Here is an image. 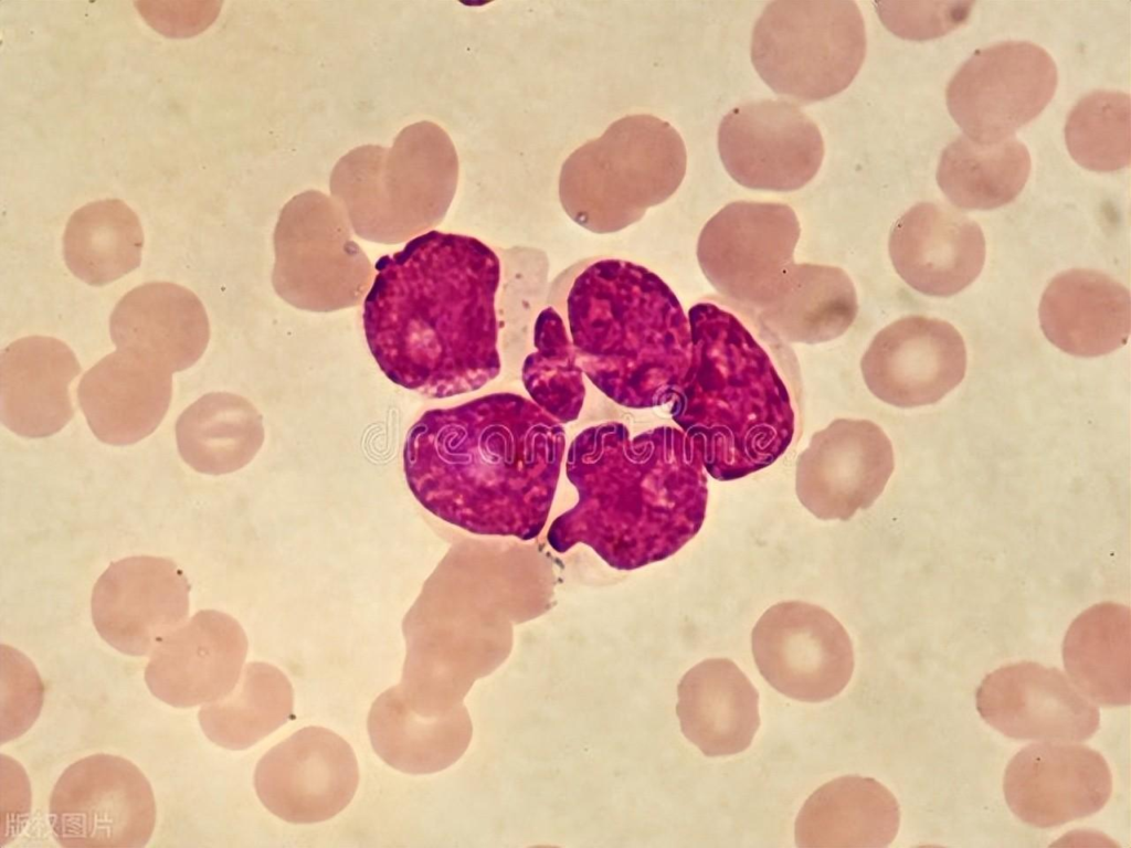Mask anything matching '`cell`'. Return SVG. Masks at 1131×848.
<instances>
[{
  "label": "cell",
  "mask_w": 1131,
  "mask_h": 848,
  "mask_svg": "<svg viewBox=\"0 0 1131 848\" xmlns=\"http://www.w3.org/2000/svg\"><path fill=\"white\" fill-rule=\"evenodd\" d=\"M363 330L382 373L430 399L479 390L501 371L505 250L430 231L381 256Z\"/></svg>",
  "instance_id": "cell-1"
},
{
  "label": "cell",
  "mask_w": 1131,
  "mask_h": 848,
  "mask_svg": "<svg viewBox=\"0 0 1131 848\" xmlns=\"http://www.w3.org/2000/svg\"><path fill=\"white\" fill-rule=\"evenodd\" d=\"M564 447L562 424L501 392L425 411L406 433L402 465L433 516L475 534L528 541L548 520Z\"/></svg>",
  "instance_id": "cell-2"
},
{
  "label": "cell",
  "mask_w": 1131,
  "mask_h": 848,
  "mask_svg": "<svg viewBox=\"0 0 1131 848\" xmlns=\"http://www.w3.org/2000/svg\"><path fill=\"white\" fill-rule=\"evenodd\" d=\"M566 471L578 501L549 527L558 553L582 543L631 571L674 555L702 527L708 480L699 447L681 430L632 437L619 422L586 427L569 446Z\"/></svg>",
  "instance_id": "cell-3"
},
{
  "label": "cell",
  "mask_w": 1131,
  "mask_h": 848,
  "mask_svg": "<svg viewBox=\"0 0 1131 848\" xmlns=\"http://www.w3.org/2000/svg\"><path fill=\"white\" fill-rule=\"evenodd\" d=\"M568 271L562 317L582 372L621 406L670 403L691 353L689 320L674 292L620 258H590Z\"/></svg>",
  "instance_id": "cell-4"
},
{
  "label": "cell",
  "mask_w": 1131,
  "mask_h": 848,
  "mask_svg": "<svg viewBox=\"0 0 1131 848\" xmlns=\"http://www.w3.org/2000/svg\"><path fill=\"white\" fill-rule=\"evenodd\" d=\"M690 363L670 401L673 421L699 447L705 470L730 481L772 465L790 446L795 416L770 356L731 312L688 310Z\"/></svg>",
  "instance_id": "cell-5"
},
{
  "label": "cell",
  "mask_w": 1131,
  "mask_h": 848,
  "mask_svg": "<svg viewBox=\"0 0 1131 848\" xmlns=\"http://www.w3.org/2000/svg\"><path fill=\"white\" fill-rule=\"evenodd\" d=\"M686 167L684 140L668 121L651 114L624 116L563 161L559 200L580 226L614 233L668 200Z\"/></svg>",
  "instance_id": "cell-6"
},
{
  "label": "cell",
  "mask_w": 1131,
  "mask_h": 848,
  "mask_svg": "<svg viewBox=\"0 0 1131 848\" xmlns=\"http://www.w3.org/2000/svg\"><path fill=\"white\" fill-rule=\"evenodd\" d=\"M866 46L864 19L854 1H773L753 26L751 62L774 93L812 103L853 82Z\"/></svg>",
  "instance_id": "cell-7"
},
{
  "label": "cell",
  "mask_w": 1131,
  "mask_h": 848,
  "mask_svg": "<svg viewBox=\"0 0 1131 848\" xmlns=\"http://www.w3.org/2000/svg\"><path fill=\"white\" fill-rule=\"evenodd\" d=\"M800 234V221L788 204L734 201L702 227L698 264L716 292L760 311L782 293Z\"/></svg>",
  "instance_id": "cell-8"
},
{
  "label": "cell",
  "mask_w": 1131,
  "mask_h": 848,
  "mask_svg": "<svg viewBox=\"0 0 1131 848\" xmlns=\"http://www.w3.org/2000/svg\"><path fill=\"white\" fill-rule=\"evenodd\" d=\"M150 783L130 761L98 753L71 764L51 793L49 819L66 848H140L155 829Z\"/></svg>",
  "instance_id": "cell-9"
},
{
  "label": "cell",
  "mask_w": 1131,
  "mask_h": 848,
  "mask_svg": "<svg viewBox=\"0 0 1131 848\" xmlns=\"http://www.w3.org/2000/svg\"><path fill=\"white\" fill-rule=\"evenodd\" d=\"M1057 67L1046 50L1025 41L981 49L956 71L945 89L948 109L981 142L1008 138L1053 98Z\"/></svg>",
  "instance_id": "cell-10"
},
{
  "label": "cell",
  "mask_w": 1131,
  "mask_h": 848,
  "mask_svg": "<svg viewBox=\"0 0 1131 848\" xmlns=\"http://www.w3.org/2000/svg\"><path fill=\"white\" fill-rule=\"evenodd\" d=\"M762 677L779 692L805 702L837 696L854 670L852 640L825 608L800 601L769 607L751 634Z\"/></svg>",
  "instance_id": "cell-11"
},
{
  "label": "cell",
  "mask_w": 1131,
  "mask_h": 848,
  "mask_svg": "<svg viewBox=\"0 0 1131 848\" xmlns=\"http://www.w3.org/2000/svg\"><path fill=\"white\" fill-rule=\"evenodd\" d=\"M718 150L729 176L754 190L794 191L817 173L824 141L797 105L760 99L731 109L718 128Z\"/></svg>",
  "instance_id": "cell-12"
},
{
  "label": "cell",
  "mask_w": 1131,
  "mask_h": 848,
  "mask_svg": "<svg viewBox=\"0 0 1131 848\" xmlns=\"http://www.w3.org/2000/svg\"><path fill=\"white\" fill-rule=\"evenodd\" d=\"M359 783L356 754L326 728L307 727L258 761L254 786L262 804L292 824L319 823L343 810Z\"/></svg>",
  "instance_id": "cell-13"
},
{
  "label": "cell",
  "mask_w": 1131,
  "mask_h": 848,
  "mask_svg": "<svg viewBox=\"0 0 1131 848\" xmlns=\"http://www.w3.org/2000/svg\"><path fill=\"white\" fill-rule=\"evenodd\" d=\"M795 468L803 507L821 520L846 521L881 495L895 456L888 436L874 422L836 418L812 435Z\"/></svg>",
  "instance_id": "cell-14"
},
{
  "label": "cell",
  "mask_w": 1131,
  "mask_h": 848,
  "mask_svg": "<svg viewBox=\"0 0 1131 848\" xmlns=\"http://www.w3.org/2000/svg\"><path fill=\"white\" fill-rule=\"evenodd\" d=\"M189 592L187 576L169 559H121L110 563L94 585L93 624L99 636L118 651L147 656L187 621Z\"/></svg>",
  "instance_id": "cell-15"
},
{
  "label": "cell",
  "mask_w": 1131,
  "mask_h": 848,
  "mask_svg": "<svg viewBox=\"0 0 1131 848\" xmlns=\"http://www.w3.org/2000/svg\"><path fill=\"white\" fill-rule=\"evenodd\" d=\"M868 390L897 407L940 401L961 383L966 349L949 322L921 315L902 317L882 328L860 360Z\"/></svg>",
  "instance_id": "cell-16"
},
{
  "label": "cell",
  "mask_w": 1131,
  "mask_h": 848,
  "mask_svg": "<svg viewBox=\"0 0 1131 848\" xmlns=\"http://www.w3.org/2000/svg\"><path fill=\"white\" fill-rule=\"evenodd\" d=\"M975 698L982 719L1016 740L1084 741L1100 724L1098 707L1061 670L1034 661L995 669Z\"/></svg>",
  "instance_id": "cell-17"
},
{
  "label": "cell",
  "mask_w": 1131,
  "mask_h": 848,
  "mask_svg": "<svg viewBox=\"0 0 1131 848\" xmlns=\"http://www.w3.org/2000/svg\"><path fill=\"white\" fill-rule=\"evenodd\" d=\"M1003 791L1023 823L1049 828L1088 817L1110 798L1112 776L1104 757L1084 744H1029L1006 766Z\"/></svg>",
  "instance_id": "cell-18"
},
{
  "label": "cell",
  "mask_w": 1131,
  "mask_h": 848,
  "mask_svg": "<svg viewBox=\"0 0 1131 848\" xmlns=\"http://www.w3.org/2000/svg\"><path fill=\"white\" fill-rule=\"evenodd\" d=\"M247 653L241 625L230 615L202 610L167 634L145 668L150 692L175 708H192L226 696Z\"/></svg>",
  "instance_id": "cell-19"
},
{
  "label": "cell",
  "mask_w": 1131,
  "mask_h": 848,
  "mask_svg": "<svg viewBox=\"0 0 1131 848\" xmlns=\"http://www.w3.org/2000/svg\"><path fill=\"white\" fill-rule=\"evenodd\" d=\"M888 251L897 274L917 292L955 295L972 284L985 262L977 223L940 203L921 202L892 225Z\"/></svg>",
  "instance_id": "cell-20"
},
{
  "label": "cell",
  "mask_w": 1131,
  "mask_h": 848,
  "mask_svg": "<svg viewBox=\"0 0 1131 848\" xmlns=\"http://www.w3.org/2000/svg\"><path fill=\"white\" fill-rule=\"evenodd\" d=\"M109 330L117 349L171 374L204 353L210 328L201 300L188 288L152 282L128 292L114 308Z\"/></svg>",
  "instance_id": "cell-21"
},
{
  "label": "cell",
  "mask_w": 1131,
  "mask_h": 848,
  "mask_svg": "<svg viewBox=\"0 0 1131 848\" xmlns=\"http://www.w3.org/2000/svg\"><path fill=\"white\" fill-rule=\"evenodd\" d=\"M74 352L43 336L18 339L0 353V416L13 433L40 438L61 431L74 416L70 384L80 374Z\"/></svg>",
  "instance_id": "cell-22"
},
{
  "label": "cell",
  "mask_w": 1131,
  "mask_h": 848,
  "mask_svg": "<svg viewBox=\"0 0 1131 848\" xmlns=\"http://www.w3.org/2000/svg\"><path fill=\"white\" fill-rule=\"evenodd\" d=\"M172 396L167 370L117 349L82 378L77 399L87 424L103 443L130 445L150 435Z\"/></svg>",
  "instance_id": "cell-23"
},
{
  "label": "cell",
  "mask_w": 1131,
  "mask_h": 848,
  "mask_svg": "<svg viewBox=\"0 0 1131 848\" xmlns=\"http://www.w3.org/2000/svg\"><path fill=\"white\" fill-rule=\"evenodd\" d=\"M1038 312L1046 338L1071 356L1107 354L1129 339V290L1099 271L1074 268L1055 276L1042 296Z\"/></svg>",
  "instance_id": "cell-24"
},
{
  "label": "cell",
  "mask_w": 1131,
  "mask_h": 848,
  "mask_svg": "<svg viewBox=\"0 0 1131 848\" xmlns=\"http://www.w3.org/2000/svg\"><path fill=\"white\" fill-rule=\"evenodd\" d=\"M676 713L684 735L707 756L744 751L760 725L759 695L728 658L690 668L678 688Z\"/></svg>",
  "instance_id": "cell-25"
},
{
  "label": "cell",
  "mask_w": 1131,
  "mask_h": 848,
  "mask_svg": "<svg viewBox=\"0 0 1131 848\" xmlns=\"http://www.w3.org/2000/svg\"><path fill=\"white\" fill-rule=\"evenodd\" d=\"M900 809L878 781L846 775L827 782L805 801L795 820L800 848H881L896 837Z\"/></svg>",
  "instance_id": "cell-26"
},
{
  "label": "cell",
  "mask_w": 1131,
  "mask_h": 848,
  "mask_svg": "<svg viewBox=\"0 0 1131 848\" xmlns=\"http://www.w3.org/2000/svg\"><path fill=\"white\" fill-rule=\"evenodd\" d=\"M367 727L379 757L408 774H431L451 766L466 751L473 731L465 707L443 716L424 714L397 686L373 701Z\"/></svg>",
  "instance_id": "cell-27"
},
{
  "label": "cell",
  "mask_w": 1131,
  "mask_h": 848,
  "mask_svg": "<svg viewBox=\"0 0 1131 848\" xmlns=\"http://www.w3.org/2000/svg\"><path fill=\"white\" fill-rule=\"evenodd\" d=\"M1065 669L1092 702L1129 706L1131 700V615L1128 606L1100 603L1069 626L1064 644Z\"/></svg>",
  "instance_id": "cell-28"
},
{
  "label": "cell",
  "mask_w": 1131,
  "mask_h": 848,
  "mask_svg": "<svg viewBox=\"0 0 1131 848\" xmlns=\"http://www.w3.org/2000/svg\"><path fill=\"white\" fill-rule=\"evenodd\" d=\"M857 314L856 288L844 269L794 263L782 293L759 318L785 341L815 344L844 335Z\"/></svg>",
  "instance_id": "cell-29"
},
{
  "label": "cell",
  "mask_w": 1131,
  "mask_h": 848,
  "mask_svg": "<svg viewBox=\"0 0 1131 848\" xmlns=\"http://www.w3.org/2000/svg\"><path fill=\"white\" fill-rule=\"evenodd\" d=\"M1030 166L1027 148L1016 138L981 142L962 135L942 151L937 182L955 206L991 210L1019 194Z\"/></svg>",
  "instance_id": "cell-30"
},
{
  "label": "cell",
  "mask_w": 1131,
  "mask_h": 848,
  "mask_svg": "<svg viewBox=\"0 0 1131 848\" xmlns=\"http://www.w3.org/2000/svg\"><path fill=\"white\" fill-rule=\"evenodd\" d=\"M142 246L139 219L119 199L80 208L68 219L63 236L67 268L92 286L109 284L137 268Z\"/></svg>",
  "instance_id": "cell-31"
},
{
  "label": "cell",
  "mask_w": 1131,
  "mask_h": 848,
  "mask_svg": "<svg viewBox=\"0 0 1131 848\" xmlns=\"http://www.w3.org/2000/svg\"><path fill=\"white\" fill-rule=\"evenodd\" d=\"M294 691L275 666L247 664L223 698L202 704L198 720L205 736L228 750L247 749L293 716Z\"/></svg>",
  "instance_id": "cell-32"
},
{
  "label": "cell",
  "mask_w": 1131,
  "mask_h": 848,
  "mask_svg": "<svg viewBox=\"0 0 1131 848\" xmlns=\"http://www.w3.org/2000/svg\"><path fill=\"white\" fill-rule=\"evenodd\" d=\"M255 430L246 402L229 393H208L180 414L176 438L180 456L192 469L221 475L250 460Z\"/></svg>",
  "instance_id": "cell-33"
},
{
  "label": "cell",
  "mask_w": 1131,
  "mask_h": 848,
  "mask_svg": "<svg viewBox=\"0 0 1131 848\" xmlns=\"http://www.w3.org/2000/svg\"><path fill=\"white\" fill-rule=\"evenodd\" d=\"M533 348L521 367L531 401L560 424L575 421L585 398L583 372L566 321L552 306L542 308L536 318Z\"/></svg>",
  "instance_id": "cell-34"
},
{
  "label": "cell",
  "mask_w": 1131,
  "mask_h": 848,
  "mask_svg": "<svg viewBox=\"0 0 1131 848\" xmlns=\"http://www.w3.org/2000/svg\"><path fill=\"white\" fill-rule=\"evenodd\" d=\"M1065 140L1071 158L1098 172L1130 165V96L1117 91H1095L1069 113Z\"/></svg>",
  "instance_id": "cell-35"
},
{
  "label": "cell",
  "mask_w": 1131,
  "mask_h": 848,
  "mask_svg": "<svg viewBox=\"0 0 1131 848\" xmlns=\"http://www.w3.org/2000/svg\"><path fill=\"white\" fill-rule=\"evenodd\" d=\"M972 1H880L876 10L885 26L897 36L923 41L940 38L964 24Z\"/></svg>",
  "instance_id": "cell-36"
},
{
  "label": "cell",
  "mask_w": 1131,
  "mask_h": 848,
  "mask_svg": "<svg viewBox=\"0 0 1131 848\" xmlns=\"http://www.w3.org/2000/svg\"><path fill=\"white\" fill-rule=\"evenodd\" d=\"M1 654L8 659L7 662L1 657L2 665L8 668L7 671L2 667V681L9 689L7 695L2 693V699L8 698V701L2 702V721L8 717L2 723L1 742L4 743L21 735L38 718L43 698L22 693L43 691V685L32 662L20 651H17L18 670L13 648L2 645Z\"/></svg>",
  "instance_id": "cell-37"
}]
</instances>
